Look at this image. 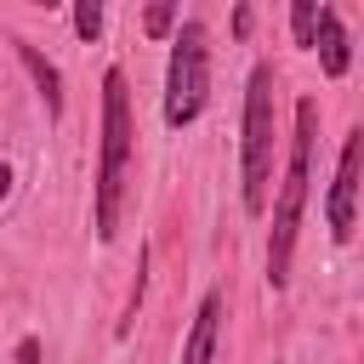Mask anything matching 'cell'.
<instances>
[{
    "label": "cell",
    "instance_id": "cell-1",
    "mask_svg": "<svg viewBox=\"0 0 364 364\" xmlns=\"http://www.w3.org/2000/svg\"><path fill=\"white\" fill-rule=\"evenodd\" d=\"M313 136H318V102L301 97L296 102V131H290V165H284V188L273 205V239H267V284L284 290L290 279V256H296V222L307 205V171H313Z\"/></svg>",
    "mask_w": 364,
    "mask_h": 364
},
{
    "label": "cell",
    "instance_id": "cell-2",
    "mask_svg": "<svg viewBox=\"0 0 364 364\" xmlns=\"http://www.w3.org/2000/svg\"><path fill=\"white\" fill-rule=\"evenodd\" d=\"M125 159H131V102H125V74L108 68L102 74V165H97V210H91L97 239H114L119 228Z\"/></svg>",
    "mask_w": 364,
    "mask_h": 364
},
{
    "label": "cell",
    "instance_id": "cell-3",
    "mask_svg": "<svg viewBox=\"0 0 364 364\" xmlns=\"http://www.w3.org/2000/svg\"><path fill=\"white\" fill-rule=\"evenodd\" d=\"M210 97V46H205V23H182L176 46H171V68H165V125L182 131L199 119Z\"/></svg>",
    "mask_w": 364,
    "mask_h": 364
},
{
    "label": "cell",
    "instance_id": "cell-4",
    "mask_svg": "<svg viewBox=\"0 0 364 364\" xmlns=\"http://www.w3.org/2000/svg\"><path fill=\"white\" fill-rule=\"evenodd\" d=\"M267 176H273V68H250L245 91V210L267 205Z\"/></svg>",
    "mask_w": 364,
    "mask_h": 364
},
{
    "label": "cell",
    "instance_id": "cell-5",
    "mask_svg": "<svg viewBox=\"0 0 364 364\" xmlns=\"http://www.w3.org/2000/svg\"><path fill=\"white\" fill-rule=\"evenodd\" d=\"M358 176H364V125L347 131L341 159H336V182H330V199H324V216H330V233L336 239H353V222H358Z\"/></svg>",
    "mask_w": 364,
    "mask_h": 364
},
{
    "label": "cell",
    "instance_id": "cell-6",
    "mask_svg": "<svg viewBox=\"0 0 364 364\" xmlns=\"http://www.w3.org/2000/svg\"><path fill=\"white\" fill-rule=\"evenodd\" d=\"M216 318H222V296L210 290L199 301V313H193L188 341H182V364H210V353H216Z\"/></svg>",
    "mask_w": 364,
    "mask_h": 364
},
{
    "label": "cell",
    "instance_id": "cell-7",
    "mask_svg": "<svg viewBox=\"0 0 364 364\" xmlns=\"http://www.w3.org/2000/svg\"><path fill=\"white\" fill-rule=\"evenodd\" d=\"M313 51H318V68H324L330 80H341V74H347L353 51H347V28H341V17H336V11H318V40H313Z\"/></svg>",
    "mask_w": 364,
    "mask_h": 364
},
{
    "label": "cell",
    "instance_id": "cell-8",
    "mask_svg": "<svg viewBox=\"0 0 364 364\" xmlns=\"http://www.w3.org/2000/svg\"><path fill=\"white\" fill-rule=\"evenodd\" d=\"M17 57H23V68L34 74V85H40V97H46V114H63V80H57V68H51L28 40H17Z\"/></svg>",
    "mask_w": 364,
    "mask_h": 364
},
{
    "label": "cell",
    "instance_id": "cell-9",
    "mask_svg": "<svg viewBox=\"0 0 364 364\" xmlns=\"http://www.w3.org/2000/svg\"><path fill=\"white\" fill-rule=\"evenodd\" d=\"M176 6H182V0H148V11H142V28H148L154 40H165V34L176 28Z\"/></svg>",
    "mask_w": 364,
    "mask_h": 364
},
{
    "label": "cell",
    "instance_id": "cell-10",
    "mask_svg": "<svg viewBox=\"0 0 364 364\" xmlns=\"http://www.w3.org/2000/svg\"><path fill=\"white\" fill-rule=\"evenodd\" d=\"M290 23H296V46H313L318 40V0H296Z\"/></svg>",
    "mask_w": 364,
    "mask_h": 364
},
{
    "label": "cell",
    "instance_id": "cell-11",
    "mask_svg": "<svg viewBox=\"0 0 364 364\" xmlns=\"http://www.w3.org/2000/svg\"><path fill=\"white\" fill-rule=\"evenodd\" d=\"M74 34L80 40H97L102 34V0H74Z\"/></svg>",
    "mask_w": 364,
    "mask_h": 364
},
{
    "label": "cell",
    "instance_id": "cell-12",
    "mask_svg": "<svg viewBox=\"0 0 364 364\" xmlns=\"http://www.w3.org/2000/svg\"><path fill=\"white\" fill-rule=\"evenodd\" d=\"M17 364H40V341H34V336L17 341Z\"/></svg>",
    "mask_w": 364,
    "mask_h": 364
},
{
    "label": "cell",
    "instance_id": "cell-13",
    "mask_svg": "<svg viewBox=\"0 0 364 364\" xmlns=\"http://www.w3.org/2000/svg\"><path fill=\"white\" fill-rule=\"evenodd\" d=\"M6 193H11V165L0 159V199H6Z\"/></svg>",
    "mask_w": 364,
    "mask_h": 364
}]
</instances>
